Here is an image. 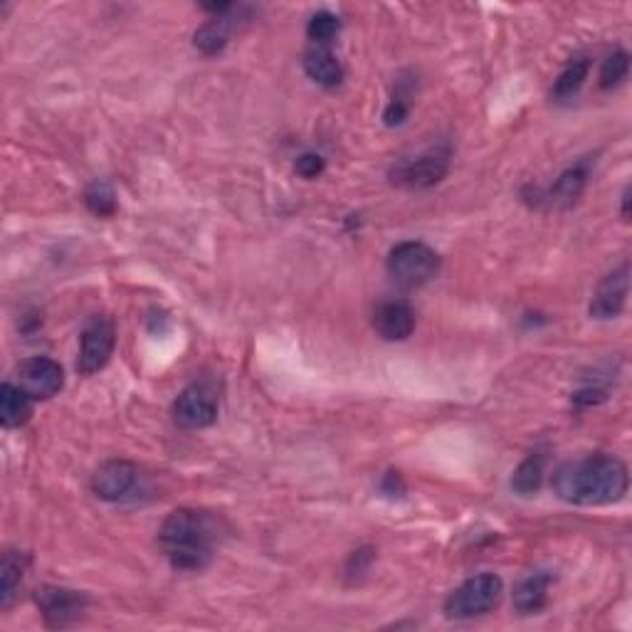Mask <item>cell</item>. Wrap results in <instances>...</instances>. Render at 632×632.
Listing matches in <instances>:
<instances>
[{
	"label": "cell",
	"mask_w": 632,
	"mask_h": 632,
	"mask_svg": "<svg viewBox=\"0 0 632 632\" xmlns=\"http://www.w3.org/2000/svg\"><path fill=\"white\" fill-rule=\"evenodd\" d=\"M628 467L613 455H591L561 465L553 474V492L578 507L620 502L628 492Z\"/></svg>",
	"instance_id": "1"
},
{
	"label": "cell",
	"mask_w": 632,
	"mask_h": 632,
	"mask_svg": "<svg viewBox=\"0 0 632 632\" xmlns=\"http://www.w3.org/2000/svg\"><path fill=\"white\" fill-rule=\"evenodd\" d=\"M218 521L205 512L176 509L158 531V544L176 571H200L213 558Z\"/></svg>",
	"instance_id": "2"
},
{
	"label": "cell",
	"mask_w": 632,
	"mask_h": 632,
	"mask_svg": "<svg viewBox=\"0 0 632 632\" xmlns=\"http://www.w3.org/2000/svg\"><path fill=\"white\" fill-rule=\"evenodd\" d=\"M504 583L502 578L494 573H479V576L467 578L462 586L447 595L445 600V615L450 620H470L487 615L494 610L502 600Z\"/></svg>",
	"instance_id": "3"
},
{
	"label": "cell",
	"mask_w": 632,
	"mask_h": 632,
	"mask_svg": "<svg viewBox=\"0 0 632 632\" xmlns=\"http://www.w3.org/2000/svg\"><path fill=\"white\" fill-rule=\"evenodd\" d=\"M386 267L395 284H400L405 289H415L437 277V272H440V255H437L433 247L425 245V242L408 240L393 247Z\"/></svg>",
	"instance_id": "4"
},
{
	"label": "cell",
	"mask_w": 632,
	"mask_h": 632,
	"mask_svg": "<svg viewBox=\"0 0 632 632\" xmlns=\"http://www.w3.org/2000/svg\"><path fill=\"white\" fill-rule=\"evenodd\" d=\"M114 344H117L114 321L104 314L92 316V319L84 324L82 339H79V373L92 376V373L102 371L114 354Z\"/></svg>",
	"instance_id": "5"
},
{
	"label": "cell",
	"mask_w": 632,
	"mask_h": 632,
	"mask_svg": "<svg viewBox=\"0 0 632 632\" xmlns=\"http://www.w3.org/2000/svg\"><path fill=\"white\" fill-rule=\"evenodd\" d=\"M450 168V154L447 151H428L415 158H405L391 171V181L400 188L420 191L440 183Z\"/></svg>",
	"instance_id": "6"
},
{
	"label": "cell",
	"mask_w": 632,
	"mask_h": 632,
	"mask_svg": "<svg viewBox=\"0 0 632 632\" xmlns=\"http://www.w3.org/2000/svg\"><path fill=\"white\" fill-rule=\"evenodd\" d=\"M218 418V398L205 383H193L173 403V420L186 430H203Z\"/></svg>",
	"instance_id": "7"
},
{
	"label": "cell",
	"mask_w": 632,
	"mask_h": 632,
	"mask_svg": "<svg viewBox=\"0 0 632 632\" xmlns=\"http://www.w3.org/2000/svg\"><path fill=\"white\" fill-rule=\"evenodd\" d=\"M18 386L33 400L52 398L65 386V371L57 361L45 356L28 358L18 366Z\"/></svg>",
	"instance_id": "8"
},
{
	"label": "cell",
	"mask_w": 632,
	"mask_h": 632,
	"mask_svg": "<svg viewBox=\"0 0 632 632\" xmlns=\"http://www.w3.org/2000/svg\"><path fill=\"white\" fill-rule=\"evenodd\" d=\"M35 600H38L42 618L50 628H67L79 620V615L87 608V598L77 591H67V588L45 586L35 593Z\"/></svg>",
	"instance_id": "9"
},
{
	"label": "cell",
	"mask_w": 632,
	"mask_h": 632,
	"mask_svg": "<svg viewBox=\"0 0 632 632\" xmlns=\"http://www.w3.org/2000/svg\"><path fill=\"white\" fill-rule=\"evenodd\" d=\"M139 482V467L129 460H109L94 472L92 492L104 502H121Z\"/></svg>",
	"instance_id": "10"
},
{
	"label": "cell",
	"mask_w": 632,
	"mask_h": 632,
	"mask_svg": "<svg viewBox=\"0 0 632 632\" xmlns=\"http://www.w3.org/2000/svg\"><path fill=\"white\" fill-rule=\"evenodd\" d=\"M628 292H630V265L628 262H623L618 270L610 272V275L598 284L588 312H591L593 319H615V316L625 309Z\"/></svg>",
	"instance_id": "11"
},
{
	"label": "cell",
	"mask_w": 632,
	"mask_h": 632,
	"mask_svg": "<svg viewBox=\"0 0 632 632\" xmlns=\"http://www.w3.org/2000/svg\"><path fill=\"white\" fill-rule=\"evenodd\" d=\"M373 329L386 341H405L415 331V312L408 302L391 299L373 312Z\"/></svg>",
	"instance_id": "12"
},
{
	"label": "cell",
	"mask_w": 632,
	"mask_h": 632,
	"mask_svg": "<svg viewBox=\"0 0 632 632\" xmlns=\"http://www.w3.org/2000/svg\"><path fill=\"white\" fill-rule=\"evenodd\" d=\"M588 178H591V161L583 158V161L566 168V171L556 178V183H553L549 193V200L553 205H558V208H568V205H573L583 196V191H586L588 186Z\"/></svg>",
	"instance_id": "13"
},
{
	"label": "cell",
	"mask_w": 632,
	"mask_h": 632,
	"mask_svg": "<svg viewBox=\"0 0 632 632\" xmlns=\"http://www.w3.org/2000/svg\"><path fill=\"white\" fill-rule=\"evenodd\" d=\"M553 583V576L549 571H536L526 576L519 586L514 588V608L519 613L531 615L539 613L549 600V588Z\"/></svg>",
	"instance_id": "14"
},
{
	"label": "cell",
	"mask_w": 632,
	"mask_h": 632,
	"mask_svg": "<svg viewBox=\"0 0 632 632\" xmlns=\"http://www.w3.org/2000/svg\"><path fill=\"white\" fill-rule=\"evenodd\" d=\"M33 415V398L13 383H3L0 388V423L5 428H23Z\"/></svg>",
	"instance_id": "15"
},
{
	"label": "cell",
	"mask_w": 632,
	"mask_h": 632,
	"mask_svg": "<svg viewBox=\"0 0 632 632\" xmlns=\"http://www.w3.org/2000/svg\"><path fill=\"white\" fill-rule=\"evenodd\" d=\"M304 72L309 79H314L321 87H339L341 79H344V67L336 60L334 52H329L326 47H314L304 55Z\"/></svg>",
	"instance_id": "16"
},
{
	"label": "cell",
	"mask_w": 632,
	"mask_h": 632,
	"mask_svg": "<svg viewBox=\"0 0 632 632\" xmlns=\"http://www.w3.org/2000/svg\"><path fill=\"white\" fill-rule=\"evenodd\" d=\"M233 10H230V13H233ZM230 13L218 15V18L208 20V23L200 25V28L196 30V35H193V45H196L203 55L210 57L225 50V45H228L230 35H233V30H235V23L230 20Z\"/></svg>",
	"instance_id": "17"
},
{
	"label": "cell",
	"mask_w": 632,
	"mask_h": 632,
	"mask_svg": "<svg viewBox=\"0 0 632 632\" xmlns=\"http://www.w3.org/2000/svg\"><path fill=\"white\" fill-rule=\"evenodd\" d=\"M25 566H28V558L23 553L8 551L3 556V563H0V608L3 610H8L10 603L15 600L20 581H23Z\"/></svg>",
	"instance_id": "18"
},
{
	"label": "cell",
	"mask_w": 632,
	"mask_h": 632,
	"mask_svg": "<svg viewBox=\"0 0 632 632\" xmlns=\"http://www.w3.org/2000/svg\"><path fill=\"white\" fill-rule=\"evenodd\" d=\"M588 72H591V60H588V57H576V60L558 75L556 84H553L551 89V97L556 99V102H566V99L576 97V94L581 92L583 84H586Z\"/></svg>",
	"instance_id": "19"
},
{
	"label": "cell",
	"mask_w": 632,
	"mask_h": 632,
	"mask_svg": "<svg viewBox=\"0 0 632 632\" xmlns=\"http://www.w3.org/2000/svg\"><path fill=\"white\" fill-rule=\"evenodd\" d=\"M544 482V455H531L514 470L512 489L521 497H531L541 489Z\"/></svg>",
	"instance_id": "20"
},
{
	"label": "cell",
	"mask_w": 632,
	"mask_h": 632,
	"mask_svg": "<svg viewBox=\"0 0 632 632\" xmlns=\"http://www.w3.org/2000/svg\"><path fill=\"white\" fill-rule=\"evenodd\" d=\"M630 72V55L625 50H615L613 55H608L603 60V67H600V77L598 84L603 89H613L628 77Z\"/></svg>",
	"instance_id": "21"
},
{
	"label": "cell",
	"mask_w": 632,
	"mask_h": 632,
	"mask_svg": "<svg viewBox=\"0 0 632 632\" xmlns=\"http://www.w3.org/2000/svg\"><path fill=\"white\" fill-rule=\"evenodd\" d=\"M84 203H87V208L92 210L94 215H99V218L114 215V210H117V198H114V191L107 186V183H99V181L87 188V193H84Z\"/></svg>",
	"instance_id": "22"
},
{
	"label": "cell",
	"mask_w": 632,
	"mask_h": 632,
	"mask_svg": "<svg viewBox=\"0 0 632 632\" xmlns=\"http://www.w3.org/2000/svg\"><path fill=\"white\" fill-rule=\"evenodd\" d=\"M339 30H341L339 18H336L334 13H329V10H321V13H316L307 25L309 40L316 42V45H326V42H331L336 38V35H339Z\"/></svg>",
	"instance_id": "23"
},
{
	"label": "cell",
	"mask_w": 632,
	"mask_h": 632,
	"mask_svg": "<svg viewBox=\"0 0 632 632\" xmlns=\"http://www.w3.org/2000/svg\"><path fill=\"white\" fill-rule=\"evenodd\" d=\"M408 114H410L408 99H405L403 94H395V97L391 99V104L386 107V112H383V121H386V126H400L405 119H408Z\"/></svg>",
	"instance_id": "24"
},
{
	"label": "cell",
	"mask_w": 632,
	"mask_h": 632,
	"mask_svg": "<svg viewBox=\"0 0 632 632\" xmlns=\"http://www.w3.org/2000/svg\"><path fill=\"white\" fill-rule=\"evenodd\" d=\"M297 173L302 178H316L324 173V158L319 154H302L297 158Z\"/></svg>",
	"instance_id": "25"
},
{
	"label": "cell",
	"mask_w": 632,
	"mask_h": 632,
	"mask_svg": "<svg viewBox=\"0 0 632 632\" xmlns=\"http://www.w3.org/2000/svg\"><path fill=\"white\" fill-rule=\"evenodd\" d=\"M628 203H630V191H625V193H623V218H625V220H628V215H630Z\"/></svg>",
	"instance_id": "26"
}]
</instances>
